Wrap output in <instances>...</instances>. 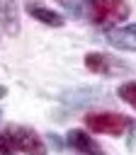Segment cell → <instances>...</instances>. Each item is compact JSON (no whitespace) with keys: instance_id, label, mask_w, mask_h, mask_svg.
Segmentation results:
<instances>
[{"instance_id":"1","label":"cell","mask_w":136,"mask_h":155,"mask_svg":"<svg viewBox=\"0 0 136 155\" xmlns=\"http://www.w3.org/2000/svg\"><path fill=\"white\" fill-rule=\"evenodd\" d=\"M46 155L41 136L22 124H10L0 131V155Z\"/></svg>"},{"instance_id":"2","label":"cell","mask_w":136,"mask_h":155,"mask_svg":"<svg viewBox=\"0 0 136 155\" xmlns=\"http://www.w3.org/2000/svg\"><path fill=\"white\" fill-rule=\"evenodd\" d=\"M83 12H85L90 24L107 29V27L121 24L131 15V7L126 0H85Z\"/></svg>"},{"instance_id":"3","label":"cell","mask_w":136,"mask_h":155,"mask_svg":"<svg viewBox=\"0 0 136 155\" xmlns=\"http://www.w3.org/2000/svg\"><path fill=\"white\" fill-rule=\"evenodd\" d=\"M85 126L92 133L102 136H124L126 131H134V119L124 116L119 111H87L85 114Z\"/></svg>"},{"instance_id":"4","label":"cell","mask_w":136,"mask_h":155,"mask_svg":"<svg viewBox=\"0 0 136 155\" xmlns=\"http://www.w3.org/2000/svg\"><path fill=\"white\" fill-rule=\"evenodd\" d=\"M85 68L95 75H102V78H112V75H119V73H129V65L121 63L119 58L109 56V53H102V51H87L85 58H83Z\"/></svg>"},{"instance_id":"5","label":"cell","mask_w":136,"mask_h":155,"mask_svg":"<svg viewBox=\"0 0 136 155\" xmlns=\"http://www.w3.org/2000/svg\"><path fill=\"white\" fill-rule=\"evenodd\" d=\"M66 145H68L73 153H78V155H107V153L100 148V143H97L87 131H80V128H70V131L66 133Z\"/></svg>"},{"instance_id":"6","label":"cell","mask_w":136,"mask_h":155,"mask_svg":"<svg viewBox=\"0 0 136 155\" xmlns=\"http://www.w3.org/2000/svg\"><path fill=\"white\" fill-rule=\"evenodd\" d=\"M104 41L117 51H136V24H124L104 31Z\"/></svg>"},{"instance_id":"7","label":"cell","mask_w":136,"mask_h":155,"mask_svg":"<svg viewBox=\"0 0 136 155\" xmlns=\"http://www.w3.org/2000/svg\"><path fill=\"white\" fill-rule=\"evenodd\" d=\"M27 15L32 17V19H36V22H41V24H46V27H63L66 24V19H63V15H58L56 10H51V7H46V5H39V2H27Z\"/></svg>"},{"instance_id":"8","label":"cell","mask_w":136,"mask_h":155,"mask_svg":"<svg viewBox=\"0 0 136 155\" xmlns=\"http://www.w3.org/2000/svg\"><path fill=\"white\" fill-rule=\"evenodd\" d=\"M0 24L2 29L15 36L19 29V12H17V2L15 0H0Z\"/></svg>"},{"instance_id":"9","label":"cell","mask_w":136,"mask_h":155,"mask_svg":"<svg viewBox=\"0 0 136 155\" xmlns=\"http://www.w3.org/2000/svg\"><path fill=\"white\" fill-rule=\"evenodd\" d=\"M117 94H119V99H121V102H126V104L136 111V80L121 82V85H119V90H117Z\"/></svg>"},{"instance_id":"10","label":"cell","mask_w":136,"mask_h":155,"mask_svg":"<svg viewBox=\"0 0 136 155\" xmlns=\"http://www.w3.org/2000/svg\"><path fill=\"white\" fill-rule=\"evenodd\" d=\"M56 2H58L66 12H70V15L78 17V15L83 12V2H85V0H56Z\"/></svg>"},{"instance_id":"11","label":"cell","mask_w":136,"mask_h":155,"mask_svg":"<svg viewBox=\"0 0 136 155\" xmlns=\"http://www.w3.org/2000/svg\"><path fill=\"white\" fill-rule=\"evenodd\" d=\"M5 92H7V90H5V87H0V97H5Z\"/></svg>"},{"instance_id":"12","label":"cell","mask_w":136,"mask_h":155,"mask_svg":"<svg viewBox=\"0 0 136 155\" xmlns=\"http://www.w3.org/2000/svg\"><path fill=\"white\" fill-rule=\"evenodd\" d=\"M0 116H2V111H0Z\"/></svg>"}]
</instances>
